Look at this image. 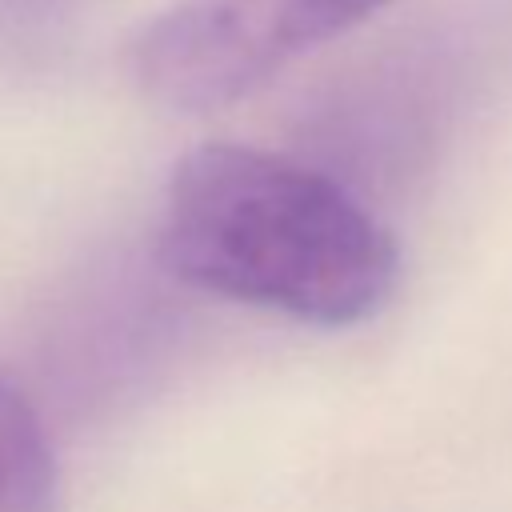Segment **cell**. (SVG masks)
<instances>
[{"label":"cell","mask_w":512,"mask_h":512,"mask_svg":"<svg viewBox=\"0 0 512 512\" xmlns=\"http://www.w3.org/2000/svg\"><path fill=\"white\" fill-rule=\"evenodd\" d=\"M0 512H60L52 436L16 380L0 372Z\"/></svg>","instance_id":"3957f363"},{"label":"cell","mask_w":512,"mask_h":512,"mask_svg":"<svg viewBox=\"0 0 512 512\" xmlns=\"http://www.w3.org/2000/svg\"><path fill=\"white\" fill-rule=\"evenodd\" d=\"M76 0H0V28L8 32H36L64 16Z\"/></svg>","instance_id":"277c9868"},{"label":"cell","mask_w":512,"mask_h":512,"mask_svg":"<svg viewBox=\"0 0 512 512\" xmlns=\"http://www.w3.org/2000/svg\"><path fill=\"white\" fill-rule=\"evenodd\" d=\"M164 264L192 288L316 328L372 320L400 248L336 176L248 144L192 148L164 196Z\"/></svg>","instance_id":"6da1fadb"},{"label":"cell","mask_w":512,"mask_h":512,"mask_svg":"<svg viewBox=\"0 0 512 512\" xmlns=\"http://www.w3.org/2000/svg\"><path fill=\"white\" fill-rule=\"evenodd\" d=\"M392 0H180L132 44L140 92L184 116L228 108Z\"/></svg>","instance_id":"7a4b0ae2"}]
</instances>
